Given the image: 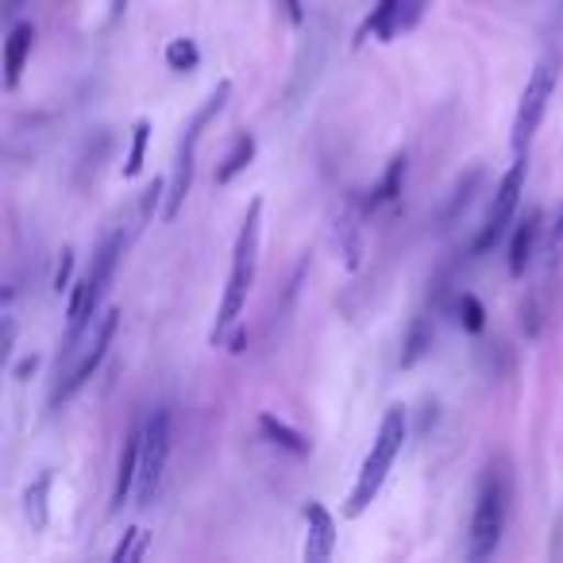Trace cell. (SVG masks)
Wrapping results in <instances>:
<instances>
[{"label": "cell", "instance_id": "cell-17", "mask_svg": "<svg viewBox=\"0 0 563 563\" xmlns=\"http://www.w3.org/2000/svg\"><path fill=\"white\" fill-rule=\"evenodd\" d=\"M406 155H394L390 163H386V174L378 178V186L371 189V197H367V212L371 209H378V205H386V201H394V197L401 194V181H406Z\"/></svg>", "mask_w": 563, "mask_h": 563}, {"label": "cell", "instance_id": "cell-14", "mask_svg": "<svg viewBox=\"0 0 563 563\" xmlns=\"http://www.w3.org/2000/svg\"><path fill=\"white\" fill-rule=\"evenodd\" d=\"M255 151H258V140L251 132H240L232 143V151L224 155V163L217 166V186H232L251 163H255Z\"/></svg>", "mask_w": 563, "mask_h": 563}, {"label": "cell", "instance_id": "cell-21", "mask_svg": "<svg viewBox=\"0 0 563 563\" xmlns=\"http://www.w3.org/2000/svg\"><path fill=\"white\" fill-rule=\"evenodd\" d=\"M147 140H151V120H135L132 147H128V158H124V178H140L143 158H147Z\"/></svg>", "mask_w": 563, "mask_h": 563}, {"label": "cell", "instance_id": "cell-20", "mask_svg": "<svg viewBox=\"0 0 563 563\" xmlns=\"http://www.w3.org/2000/svg\"><path fill=\"white\" fill-rule=\"evenodd\" d=\"M166 66L178 74H189L201 66V51H197L194 40H186V35H178V40L166 43Z\"/></svg>", "mask_w": 563, "mask_h": 563}, {"label": "cell", "instance_id": "cell-4", "mask_svg": "<svg viewBox=\"0 0 563 563\" xmlns=\"http://www.w3.org/2000/svg\"><path fill=\"white\" fill-rule=\"evenodd\" d=\"M506 514H509V483L501 467H486L483 483L475 494V514H471V532H467V560H490L501 544L506 532Z\"/></svg>", "mask_w": 563, "mask_h": 563}, {"label": "cell", "instance_id": "cell-12", "mask_svg": "<svg viewBox=\"0 0 563 563\" xmlns=\"http://www.w3.org/2000/svg\"><path fill=\"white\" fill-rule=\"evenodd\" d=\"M35 47V27L32 24H16L9 32V43H4V86L16 89L20 78H24V66L32 58Z\"/></svg>", "mask_w": 563, "mask_h": 563}, {"label": "cell", "instance_id": "cell-13", "mask_svg": "<svg viewBox=\"0 0 563 563\" xmlns=\"http://www.w3.org/2000/svg\"><path fill=\"white\" fill-rule=\"evenodd\" d=\"M363 209L360 205H347L340 212V224H336V243H340V255H344L347 271H360V258H363Z\"/></svg>", "mask_w": 563, "mask_h": 563}, {"label": "cell", "instance_id": "cell-1", "mask_svg": "<svg viewBox=\"0 0 563 563\" xmlns=\"http://www.w3.org/2000/svg\"><path fill=\"white\" fill-rule=\"evenodd\" d=\"M258 240H263V197L247 205V217H243L240 232H235V247H232V271H228V286H224V298H220L217 309V324L209 332V344H224L228 332L235 329L240 321L243 306H247V294L255 286V274H258Z\"/></svg>", "mask_w": 563, "mask_h": 563}, {"label": "cell", "instance_id": "cell-16", "mask_svg": "<svg viewBox=\"0 0 563 563\" xmlns=\"http://www.w3.org/2000/svg\"><path fill=\"white\" fill-rule=\"evenodd\" d=\"M51 486H55V475H51V471H43V475L24 490V509H27V521H32V529H47V521H51Z\"/></svg>", "mask_w": 563, "mask_h": 563}, {"label": "cell", "instance_id": "cell-10", "mask_svg": "<svg viewBox=\"0 0 563 563\" xmlns=\"http://www.w3.org/2000/svg\"><path fill=\"white\" fill-rule=\"evenodd\" d=\"M140 448H143V429H132L124 437V452H120L117 486H112L109 514H120V509H124V501H132L135 483H140Z\"/></svg>", "mask_w": 563, "mask_h": 563}, {"label": "cell", "instance_id": "cell-9", "mask_svg": "<svg viewBox=\"0 0 563 563\" xmlns=\"http://www.w3.org/2000/svg\"><path fill=\"white\" fill-rule=\"evenodd\" d=\"M306 548H301L306 563L332 560V552H336V517L329 514L324 501H309L306 506Z\"/></svg>", "mask_w": 563, "mask_h": 563}, {"label": "cell", "instance_id": "cell-29", "mask_svg": "<svg viewBox=\"0 0 563 563\" xmlns=\"http://www.w3.org/2000/svg\"><path fill=\"white\" fill-rule=\"evenodd\" d=\"M124 12H128V0H109V20H112V24H117Z\"/></svg>", "mask_w": 563, "mask_h": 563}, {"label": "cell", "instance_id": "cell-11", "mask_svg": "<svg viewBox=\"0 0 563 563\" xmlns=\"http://www.w3.org/2000/svg\"><path fill=\"white\" fill-rule=\"evenodd\" d=\"M540 232H544V228H540V212H529V217L514 228V240H509V274H514V278H525V271L532 266Z\"/></svg>", "mask_w": 563, "mask_h": 563}, {"label": "cell", "instance_id": "cell-19", "mask_svg": "<svg viewBox=\"0 0 563 563\" xmlns=\"http://www.w3.org/2000/svg\"><path fill=\"white\" fill-rule=\"evenodd\" d=\"M147 548H151V532L147 529H128L124 537H120V544L112 548V563H140L143 555H147Z\"/></svg>", "mask_w": 563, "mask_h": 563}, {"label": "cell", "instance_id": "cell-15", "mask_svg": "<svg viewBox=\"0 0 563 563\" xmlns=\"http://www.w3.org/2000/svg\"><path fill=\"white\" fill-rule=\"evenodd\" d=\"M258 432H263L271 444L286 448V452H294V455H309V452H313V444H309V440L301 437L298 429H290L286 421H278L274 413H258Z\"/></svg>", "mask_w": 563, "mask_h": 563}, {"label": "cell", "instance_id": "cell-28", "mask_svg": "<svg viewBox=\"0 0 563 563\" xmlns=\"http://www.w3.org/2000/svg\"><path fill=\"white\" fill-rule=\"evenodd\" d=\"M286 4V16H290V24H301L306 20V12H301V0H282Z\"/></svg>", "mask_w": 563, "mask_h": 563}, {"label": "cell", "instance_id": "cell-7", "mask_svg": "<svg viewBox=\"0 0 563 563\" xmlns=\"http://www.w3.org/2000/svg\"><path fill=\"white\" fill-rule=\"evenodd\" d=\"M525 174H529V155H517L514 166L506 170V178H501L498 189H494V205H490V212H486V224H483V232H478V240H475V255L490 251L494 243L506 235V228L514 224L517 209H521Z\"/></svg>", "mask_w": 563, "mask_h": 563}, {"label": "cell", "instance_id": "cell-5", "mask_svg": "<svg viewBox=\"0 0 563 563\" xmlns=\"http://www.w3.org/2000/svg\"><path fill=\"white\" fill-rule=\"evenodd\" d=\"M170 463V413L155 409L143 424V448H140V483H135V506H151L166 478Z\"/></svg>", "mask_w": 563, "mask_h": 563}, {"label": "cell", "instance_id": "cell-26", "mask_svg": "<svg viewBox=\"0 0 563 563\" xmlns=\"http://www.w3.org/2000/svg\"><path fill=\"white\" fill-rule=\"evenodd\" d=\"M70 271H74V251L63 247V263H58V271H55V290L58 294H63L66 286H70Z\"/></svg>", "mask_w": 563, "mask_h": 563}, {"label": "cell", "instance_id": "cell-2", "mask_svg": "<svg viewBox=\"0 0 563 563\" xmlns=\"http://www.w3.org/2000/svg\"><path fill=\"white\" fill-rule=\"evenodd\" d=\"M120 255H124V232H112L109 240L101 243V251L93 255V271L86 274L81 282H74V294H70V306H66V352H78L74 344L93 332V324L101 321V306H104V294H109L112 278H117V266Z\"/></svg>", "mask_w": 563, "mask_h": 563}, {"label": "cell", "instance_id": "cell-30", "mask_svg": "<svg viewBox=\"0 0 563 563\" xmlns=\"http://www.w3.org/2000/svg\"><path fill=\"white\" fill-rule=\"evenodd\" d=\"M16 4H20V0H9V12H16Z\"/></svg>", "mask_w": 563, "mask_h": 563}, {"label": "cell", "instance_id": "cell-18", "mask_svg": "<svg viewBox=\"0 0 563 563\" xmlns=\"http://www.w3.org/2000/svg\"><path fill=\"white\" fill-rule=\"evenodd\" d=\"M401 0H378L375 9H371L367 24H363L360 40H367V35H375L378 43H390L394 40V12H398Z\"/></svg>", "mask_w": 563, "mask_h": 563}, {"label": "cell", "instance_id": "cell-22", "mask_svg": "<svg viewBox=\"0 0 563 563\" xmlns=\"http://www.w3.org/2000/svg\"><path fill=\"white\" fill-rule=\"evenodd\" d=\"M460 321H463V329L475 332V336L486 329V313H483V306H478L475 294H463L460 298Z\"/></svg>", "mask_w": 563, "mask_h": 563}, {"label": "cell", "instance_id": "cell-23", "mask_svg": "<svg viewBox=\"0 0 563 563\" xmlns=\"http://www.w3.org/2000/svg\"><path fill=\"white\" fill-rule=\"evenodd\" d=\"M424 4H429V0H401L398 12H394V35L417 27V20L424 16Z\"/></svg>", "mask_w": 563, "mask_h": 563}, {"label": "cell", "instance_id": "cell-27", "mask_svg": "<svg viewBox=\"0 0 563 563\" xmlns=\"http://www.w3.org/2000/svg\"><path fill=\"white\" fill-rule=\"evenodd\" d=\"M35 367H40V355H24V360L16 363V371H12V375H16V378H27Z\"/></svg>", "mask_w": 563, "mask_h": 563}, {"label": "cell", "instance_id": "cell-8", "mask_svg": "<svg viewBox=\"0 0 563 563\" xmlns=\"http://www.w3.org/2000/svg\"><path fill=\"white\" fill-rule=\"evenodd\" d=\"M117 329H120V313L117 309H104L101 321L93 324V332H89V344H86V355H81L78 363H74V371L66 375V383L58 386L55 401H70L74 394L81 390V386L89 383V378L97 375V367L104 363V355H109L112 340H117Z\"/></svg>", "mask_w": 563, "mask_h": 563}, {"label": "cell", "instance_id": "cell-24", "mask_svg": "<svg viewBox=\"0 0 563 563\" xmlns=\"http://www.w3.org/2000/svg\"><path fill=\"white\" fill-rule=\"evenodd\" d=\"M158 201H166V181L155 178L147 186V194H143V220H151V212L158 209Z\"/></svg>", "mask_w": 563, "mask_h": 563}, {"label": "cell", "instance_id": "cell-6", "mask_svg": "<svg viewBox=\"0 0 563 563\" xmlns=\"http://www.w3.org/2000/svg\"><path fill=\"white\" fill-rule=\"evenodd\" d=\"M552 93H555V66L544 58V63L532 66L529 81H525L521 104H517L514 135H509V143H514V155H529V147H532V140H537L540 120H544Z\"/></svg>", "mask_w": 563, "mask_h": 563}, {"label": "cell", "instance_id": "cell-3", "mask_svg": "<svg viewBox=\"0 0 563 563\" xmlns=\"http://www.w3.org/2000/svg\"><path fill=\"white\" fill-rule=\"evenodd\" d=\"M401 444H406V409L390 406L383 424H378V437H375V444H371L367 460H363L360 475H355L352 494H347V501H344L347 521H355V517H363L371 509V501H375L378 490L386 486V475H390L394 460L401 455Z\"/></svg>", "mask_w": 563, "mask_h": 563}, {"label": "cell", "instance_id": "cell-25", "mask_svg": "<svg viewBox=\"0 0 563 563\" xmlns=\"http://www.w3.org/2000/svg\"><path fill=\"white\" fill-rule=\"evenodd\" d=\"M560 255H563V212L555 217L552 232H548V258H552V266L560 263Z\"/></svg>", "mask_w": 563, "mask_h": 563}]
</instances>
